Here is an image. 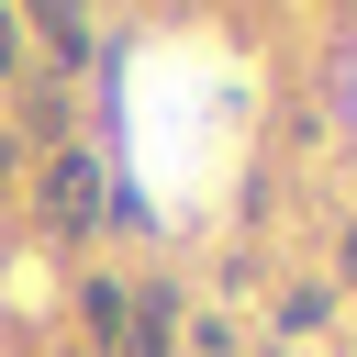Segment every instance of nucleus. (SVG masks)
I'll return each instance as SVG.
<instances>
[{"instance_id":"nucleus-1","label":"nucleus","mask_w":357,"mask_h":357,"mask_svg":"<svg viewBox=\"0 0 357 357\" xmlns=\"http://www.w3.org/2000/svg\"><path fill=\"white\" fill-rule=\"evenodd\" d=\"M100 212H112V190H100V167H89L78 145H67V156H45V223H56V234H89Z\"/></svg>"},{"instance_id":"nucleus-2","label":"nucleus","mask_w":357,"mask_h":357,"mask_svg":"<svg viewBox=\"0 0 357 357\" xmlns=\"http://www.w3.org/2000/svg\"><path fill=\"white\" fill-rule=\"evenodd\" d=\"M167 312H178V301H167V290H145V301L123 312V335H112V357H167Z\"/></svg>"},{"instance_id":"nucleus-3","label":"nucleus","mask_w":357,"mask_h":357,"mask_svg":"<svg viewBox=\"0 0 357 357\" xmlns=\"http://www.w3.org/2000/svg\"><path fill=\"white\" fill-rule=\"evenodd\" d=\"M0 78H11V11H0Z\"/></svg>"}]
</instances>
